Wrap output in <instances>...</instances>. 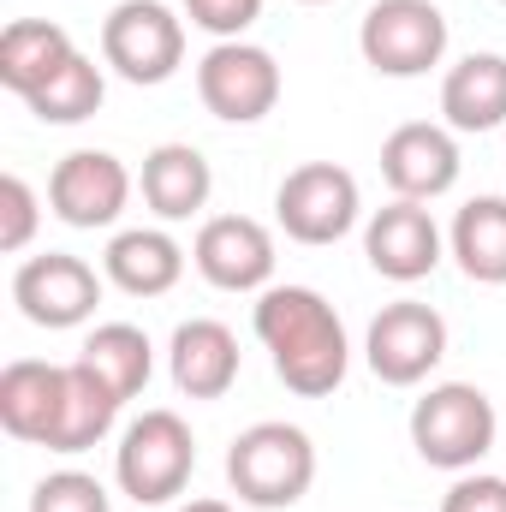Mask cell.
<instances>
[{"label": "cell", "instance_id": "484cf974", "mask_svg": "<svg viewBox=\"0 0 506 512\" xmlns=\"http://www.w3.org/2000/svg\"><path fill=\"white\" fill-rule=\"evenodd\" d=\"M30 233H36V191L18 173H6L0 179V251H24Z\"/></svg>", "mask_w": 506, "mask_h": 512}, {"label": "cell", "instance_id": "44dd1931", "mask_svg": "<svg viewBox=\"0 0 506 512\" xmlns=\"http://www.w3.org/2000/svg\"><path fill=\"white\" fill-rule=\"evenodd\" d=\"M108 274L137 292V298H161L179 274H185V251L167 239V233H149V227H137V233H120L114 245H108Z\"/></svg>", "mask_w": 506, "mask_h": 512}, {"label": "cell", "instance_id": "7c38bea8", "mask_svg": "<svg viewBox=\"0 0 506 512\" xmlns=\"http://www.w3.org/2000/svg\"><path fill=\"white\" fill-rule=\"evenodd\" d=\"M60 417H66V364L12 358L0 370V423H6V435L54 447Z\"/></svg>", "mask_w": 506, "mask_h": 512}, {"label": "cell", "instance_id": "f546056e", "mask_svg": "<svg viewBox=\"0 0 506 512\" xmlns=\"http://www.w3.org/2000/svg\"><path fill=\"white\" fill-rule=\"evenodd\" d=\"M304 6H322V0H304Z\"/></svg>", "mask_w": 506, "mask_h": 512}, {"label": "cell", "instance_id": "52a82bcc", "mask_svg": "<svg viewBox=\"0 0 506 512\" xmlns=\"http://www.w3.org/2000/svg\"><path fill=\"white\" fill-rule=\"evenodd\" d=\"M102 54L131 84H167L185 60V30L161 0H120L102 24Z\"/></svg>", "mask_w": 506, "mask_h": 512}, {"label": "cell", "instance_id": "4fadbf2b", "mask_svg": "<svg viewBox=\"0 0 506 512\" xmlns=\"http://www.w3.org/2000/svg\"><path fill=\"white\" fill-rule=\"evenodd\" d=\"M197 268L221 292H251L274 274V239L251 215H215L197 233Z\"/></svg>", "mask_w": 506, "mask_h": 512}, {"label": "cell", "instance_id": "cb8c5ba5", "mask_svg": "<svg viewBox=\"0 0 506 512\" xmlns=\"http://www.w3.org/2000/svg\"><path fill=\"white\" fill-rule=\"evenodd\" d=\"M102 96H108L102 66L84 60V54H72V66H60V72L30 96V114L48 120V126H78V120H90V114L102 108Z\"/></svg>", "mask_w": 506, "mask_h": 512}, {"label": "cell", "instance_id": "3957f363", "mask_svg": "<svg viewBox=\"0 0 506 512\" xmlns=\"http://www.w3.org/2000/svg\"><path fill=\"white\" fill-rule=\"evenodd\" d=\"M411 447L435 471H465L495 447V399L471 382L429 387L411 405Z\"/></svg>", "mask_w": 506, "mask_h": 512}, {"label": "cell", "instance_id": "4316f807", "mask_svg": "<svg viewBox=\"0 0 506 512\" xmlns=\"http://www.w3.org/2000/svg\"><path fill=\"white\" fill-rule=\"evenodd\" d=\"M185 12H191V24H203V30L239 42V30L262 18V0H185Z\"/></svg>", "mask_w": 506, "mask_h": 512}, {"label": "cell", "instance_id": "83f0119b", "mask_svg": "<svg viewBox=\"0 0 506 512\" xmlns=\"http://www.w3.org/2000/svg\"><path fill=\"white\" fill-rule=\"evenodd\" d=\"M441 512H506V477H465V483H453Z\"/></svg>", "mask_w": 506, "mask_h": 512}, {"label": "cell", "instance_id": "2e32d148", "mask_svg": "<svg viewBox=\"0 0 506 512\" xmlns=\"http://www.w3.org/2000/svg\"><path fill=\"white\" fill-rule=\"evenodd\" d=\"M72 54L78 48H72V36L54 18H12L0 30V84L30 102L60 66H72Z\"/></svg>", "mask_w": 506, "mask_h": 512}, {"label": "cell", "instance_id": "ba28073f", "mask_svg": "<svg viewBox=\"0 0 506 512\" xmlns=\"http://www.w3.org/2000/svg\"><path fill=\"white\" fill-rule=\"evenodd\" d=\"M197 96L215 120L251 126L262 114H274V102H280V66L256 42H215L197 66Z\"/></svg>", "mask_w": 506, "mask_h": 512}, {"label": "cell", "instance_id": "5b68a950", "mask_svg": "<svg viewBox=\"0 0 506 512\" xmlns=\"http://www.w3.org/2000/svg\"><path fill=\"white\" fill-rule=\"evenodd\" d=\"M358 48L381 78H417L447 54V18L435 0H376L364 12Z\"/></svg>", "mask_w": 506, "mask_h": 512}, {"label": "cell", "instance_id": "8fae6325", "mask_svg": "<svg viewBox=\"0 0 506 512\" xmlns=\"http://www.w3.org/2000/svg\"><path fill=\"white\" fill-rule=\"evenodd\" d=\"M131 197V173L108 149H72L48 173V203L66 227H108Z\"/></svg>", "mask_w": 506, "mask_h": 512}, {"label": "cell", "instance_id": "5bb4252c", "mask_svg": "<svg viewBox=\"0 0 506 512\" xmlns=\"http://www.w3.org/2000/svg\"><path fill=\"white\" fill-rule=\"evenodd\" d=\"M381 179L405 197V203H423V197H441L453 179H459V143L429 120H411L381 143Z\"/></svg>", "mask_w": 506, "mask_h": 512}, {"label": "cell", "instance_id": "277c9868", "mask_svg": "<svg viewBox=\"0 0 506 512\" xmlns=\"http://www.w3.org/2000/svg\"><path fill=\"white\" fill-rule=\"evenodd\" d=\"M191 465H197V441H191L185 417L179 411H143L120 441L114 471H120V489L137 507H161L191 483Z\"/></svg>", "mask_w": 506, "mask_h": 512}, {"label": "cell", "instance_id": "ffe728a7", "mask_svg": "<svg viewBox=\"0 0 506 512\" xmlns=\"http://www.w3.org/2000/svg\"><path fill=\"white\" fill-rule=\"evenodd\" d=\"M120 405H126V399L102 382L84 358L66 364V417H60V435H54L48 453H84V447H96V441L114 429Z\"/></svg>", "mask_w": 506, "mask_h": 512}, {"label": "cell", "instance_id": "f1b7e54d", "mask_svg": "<svg viewBox=\"0 0 506 512\" xmlns=\"http://www.w3.org/2000/svg\"><path fill=\"white\" fill-rule=\"evenodd\" d=\"M179 512H233L227 501H191V507H179Z\"/></svg>", "mask_w": 506, "mask_h": 512}, {"label": "cell", "instance_id": "7a4b0ae2", "mask_svg": "<svg viewBox=\"0 0 506 512\" xmlns=\"http://www.w3.org/2000/svg\"><path fill=\"white\" fill-rule=\"evenodd\" d=\"M227 483L251 507H292L316 483V447L298 423H251L227 453Z\"/></svg>", "mask_w": 506, "mask_h": 512}, {"label": "cell", "instance_id": "d6986e66", "mask_svg": "<svg viewBox=\"0 0 506 512\" xmlns=\"http://www.w3.org/2000/svg\"><path fill=\"white\" fill-rule=\"evenodd\" d=\"M441 114L459 131H495L506 120V60L501 54H465L441 84Z\"/></svg>", "mask_w": 506, "mask_h": 512}, {"label": "cell", "instance_id": "7402d4cb", "mask_svg": "<svg viewBox=\"0 0 506 512\" xmlns=\"http://www.w3.org/2000/svg\"><path fill=\"white\" fill-rule=\"evenodd\" d=\"M453 256L471 280L501 286L506 280V197H471L453 221Z\"/></svg>", "mask_w": 506, "mask_h": 512}, {"label": "cell", "instance_id": "9c48e42d", "mask_svg": "<svg viewBox=\"0 0 506 512\" xmlns=\"http://www.w3.org/2000/svg\"><path fill=\"white\" fill-rule=\"evenodd\" d=\"M364 352H370V370H376L387 387H411L447 358V322H441L429 304L399 298V304H387L376 322H370Z\"/></svg>", "mask_w": 506, "mask_h": 512}, {"label": "cell", "instance_id": "d4e9b609", "mask_svg": "<svg viewBox=\"0 0 506 512\" xmlns=\"http://www.w3.org/2000/svg\"><path fill=\"white\" fill-rule=\"evenodd\" d=\"M30 512H108V489L90 471H54L36 483Z\"/></svg>", "mask_w": 506, "mask_h": 512}, {"label": "cell", "instance_id": "30bf717a", "mask_svg": "<svg viewBox=\"0 0 506 512\" xmlns=\"http://www.w3.org/2000/svg\"><path fill=\"white\" fill-rule=\"evenodd\" d=\"M12 298L36 328H72L102 304V280H96V268L84 256L48 251V256H30L12 274Z\"/></svg>", "mask_w": 506, "mask_h": 512}, {"label": "cell", "instance_id": "9a60e30c", "mask_svg": "<svg viewBox=\"0 0 506 512\" xmlns=\"http://www.w3.org/2000/svg\"><path fill=\"white\" fill-rule=\"evenodd\" d=\"M364 256H370V268L387 274V280H423L441 262V233H435L429 209H417V203L399 197V203H387L376 221H370Z\"/></svg>", "mask_w": 506, "mask_h": 512}, {"label": "cell", "instance_id": "8992f818", "mask_svg": "<svg viewBox=\"0 0 506 512\" xmlns=\"http://www.w3.org/2000/svg\"><path fill=\"white\" fill-rule=\"evenodd\" d=\"M274 209H280L286 239H298V245H334L358 221V179L340 161H304V167H292L280 179Z\"/></svg>", "mask_w": 506, "mask_h": 512}, {"label": "cell", "instance_id": "6da1fadb", "mask_svg": "<svg viewBox=\"0 0 506 512\" xmlns=\"http://www.w3.org/2000/svg\"><path fill=\"white\" fill-rule=\"evenodd\" d=\"M256 334L274 352V376L292 393L322 399V393H334V387L346 382V364H352L346 322L334 316V304L322 292H310V286H274V292H262Z\"/></svg>", "mask_w": 506, "mask_h": 512}, {"label": "cell", "instance_id": "603a6c76", "mask_svg": "<svg viewBox=\"0 0 506 512\" xmlns=\"http://www.w3.org/2000/svg\"><path fill=\"white\" fill-rule=\"evenodd\" d=\"M84 364L114 387L120 399H131V393H143V382H149V334L131 328V322H108V328H96L84 340Z\"/></svg>", "mask_w": 506, "mask_h": 512}, {"label": "cell", "instance_id": "e0dca14e", "mask_svg": "<svg viewBox=\"0 0 506 512\" xmlns=\"http://www.w3.org/2000/svg\"><path fill=\"white\" fill-rule=\"evenodd\" d=\"M173 382L191 399H221L239 382V340H233V328L209 322V316L185 322L173 334Z\"/></svg>", "mask_w": 506, "mask_h": 512}, {"label": "cell", "instance_id": "ac0fdd59", "mask_svg": "<svg viewBox=\"0 0 506 512\" xmlns=\"http://www.w3.org/2000/svg\"><path fill=\"white\" fill-rule=\"evenodd\" d=\"M209 185H215V173H209V161H203L191 143H161V149H149V161H143V203H149L161 221L197 215V209L209 203Z\"/></svg>", "mask_w": 506, "mask_h": 512}]
</instances>
